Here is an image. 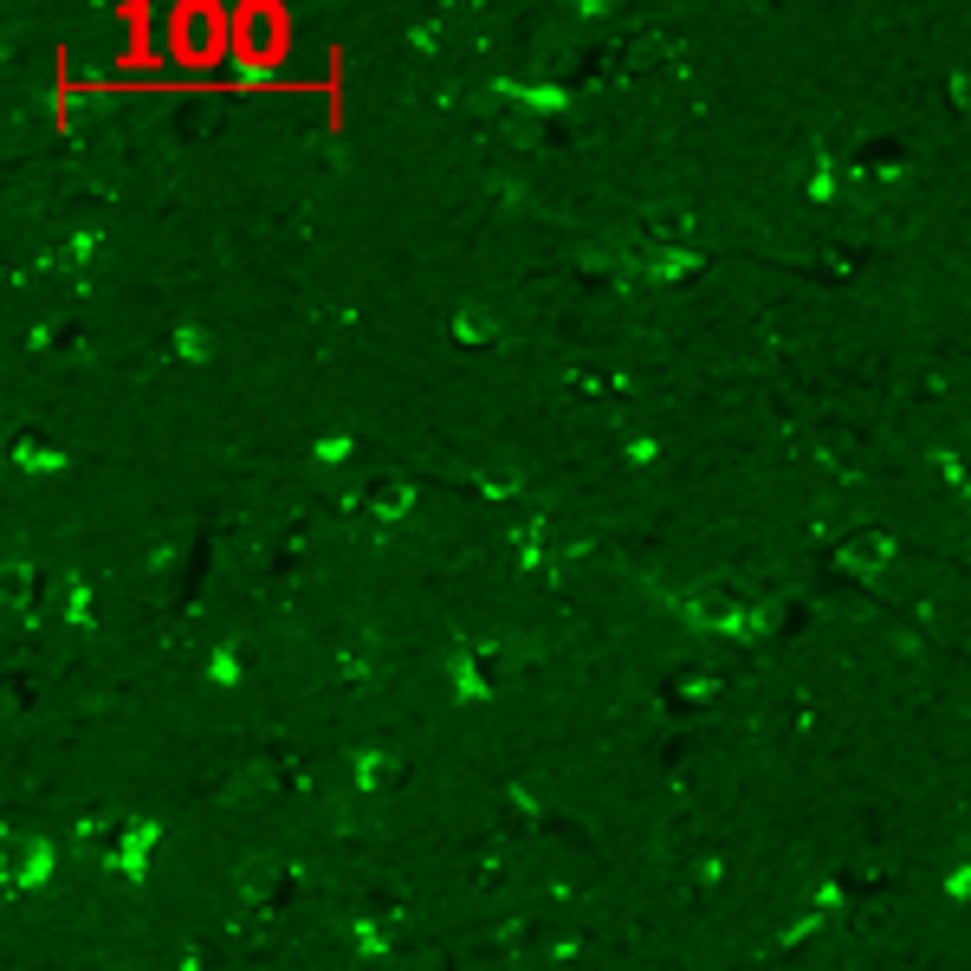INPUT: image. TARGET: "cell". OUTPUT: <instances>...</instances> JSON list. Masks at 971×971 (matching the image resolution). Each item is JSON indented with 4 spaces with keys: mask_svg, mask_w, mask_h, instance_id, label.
<instances>
[{
    "mask_svg": "<svg viewBox=\"0 0 971 971\" xmlns=\"http://www.w3.org/2000/svg\"><path fill=\"white\" fill-rule=\"evenodd\" d=\"M887 557H894V544H887L881 531H855V538L842 544V564H855V570H881Z\"/></svg>",
    "mask_w": 971,
    "mask_h": 971,
    "instance_id": "obj_1",
    "label": "cell"
},
{
    "mask_svg": "<svg viewBox=\"0 0 971 971\" xmlns=\"http://www.w3.org/2000/svg\"><path fill=\"white\" fill-rule=\"evenodd\" d=\"M369 499H376V512H389V518H395V512H408V486H402V480H382L376 492H369Z\"/></svg>",
    "mask_w": 971,
    "mask_h": 971,
    "instance_id": "obj_3",
    "label": "cell"
},
{
    "mask_svg": "<svg viewBox=\"0 0 971 971\" xmlns=\"http://www.w3.org/2000/svg\"><path fill=\"white\" fill-rule=\"evenodd\" d=\"M492 331H499V324H492V311H486V305H467V311L454 318V337H460V344H486Z\"/></svg>",
    "mask_w": 971,
    "mask_h": 971,
    "instance_id": "obj_2",
    "label": "cell"
}]
</instances>
